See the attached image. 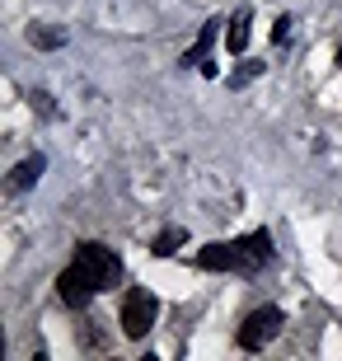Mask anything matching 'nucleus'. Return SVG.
<instances>
[{
	"instance_id": "nucleus-1",
	"label": "nucleus",
	"mask_w": 342,
	"mask_h": 361,
	"mask_svg": "<svg viewBox=\"0 0 342 361\" xmlns=\"http://www.w3.org/2000/svg\"><path fill=\"white\" fill-rule=\"evenodd\" d=\"M267 263H272V235H267V230L207 244V249L197 254V268H207V272H239V277H253V272H263Z\"/></svg>"
},
{
	"instance_id": "nucleus-7",
	"label": "nucleus",
	"mask_w": 342,
	"mask_h": 361,
	"mask_svg": "<svg viewBox=\"0 0 342 361\" xmlns=\"http://www.w3.org/2000/svg\"><path fill=\"white\" fill-rule=\"evenodd\" d=\"M249 24H253V14L249 10H235L230 14V28H225V47L235 56H244V47H249Z\"/></svg>"
},
{
	"instance_id": "nucleus-9",
	"label": "nucleus",
	"mask_w": 342,
	"mask_h": 361,
	"mask_svg": "<svg viewBox=\"0 0 342 361\" xmlns=\"http://www.w3.org/2000/svg\"><path fill=\"white\" fill-rule=\"evenodd\" d=\"M188 244V230H164V235H155V240H150V254L155 258H169L173 249H183Z\"/></svg>"
},
{
	"instance_id": "nucleus-12",
	"label": "nucleus",
	"mask_w": 342,
	"mask_h": 361,
	"mask_svg": "<svg viewBox=\"0 0 342 361\" xmlns=\"http://www.w3.org/2000/svg\"><path fill=\"white\" fill-rule=\"evenodd\" d=\"M338 71H342V47H338Z\"/></svg>"
},
{
	"instance_id": "nucleus-6",
	"label": "nucleus",
	"mask_w": 342,
	"mask_h": 361,
	"mask_svg": "<svg viewBox=\"0 0 342 361\" xmlns=\"http://www.w3.org/2000/svg\"><path fill=\"white\" fill-rule=\"evenodd\" d=\"M42 169H47V160H42V155H28V160H19L10 169V183L5 188H10V192H24V188H33L42 178Z\"/></svg>"
},
{
	"instance_id": "nucleus-3",
	"label": "nucleus",
	"mask_w": 342,
	"mask_h": 361,
	"mask_svg": "<svg viewBox=\"0 0 342 361\" xmlns=\"http://www.w3.org/2000/svg\"><path fill=\"white\" fill-rule=\"evenodd\" d=\"M281 324H286V314H281L276 305H258V310H249V314H244V324H239L235 343H239L244 352H263L267 343L281 334Z\"/></svg>"
},
{
	"instance_id": "nucleus-8",
	"label": "nucleus",
	"mask_w": 342,
	"mask_h": 361,
	"mask_svg": "<svg viewBox=\"0 0 342 361\" xmlns=\"http://www.w3.org/2000/svg\"><path fill=\"white\" fill-rule=\"evenodd\" d=\"M216 24L221 19H211V24H202V33H197V42L183 52V66H207V52H211V42H216Z\"/></svg>"
},
{
	"instance_id": "nucleus-4",
	"label": "nucleus",
	"mask_w": 342,
	"mask_h": 361,
	"mask_svg": "<svg viewBox=\"0 0 342 361\" xmlns=\"http://www.w3.org/2000/svg\"><path fill=\"white\" fill-rule=\"evenodd\" d=\"M159 314V300L150 291H141V286H132V291H122V310H118V324L127 338H145L150 334V324H155Z\"/></svg>"
},
{
	"instance_id": "nucleus-11",
	"label": "nucleus",
	"mask_w": 342,
	"mask_h": 361,
	"mask_svg": "<svg viewBox=\"0 0 342 361\" xmlns=\"http://www.w3.org/2000/svg\"><path fill=\"white\" fill-rule=\"evenodd\" d=\"M258 71H263V61H249V66H239L235 75H230V85H235V90H239V85H249L253 75H258Z\"/></svg>"
},
{
	"instance_id": "nucleus-10",
	"label": "nucleus",
	"mask_w": 342,
	"mask_h": 361,
	"mask_svg": "<svg viewBox=\"0 0 342 361\" xmlns=\"http://www.w3.org/2000/svg\"><path fill=\"white\" fill-rule=\"evenodd\" d=\"M28 42L33 47H61V33H52V28H28Z\"/></svg>"
},
{
	"instance_id": "nucleus-2",
	"label": "nucleus",
	"mask_w": 342,
	"mask_h": 361,
	"mask_svg": "<svg viewBox=\"0 0 342 361\" xmlns=\"http://www.w3.org/2000/svg\"><path fill=\"white\" fill-rule=\"evenodd\" d=\"M80 272H85V281H90L94 291H113L122 281V263H118V254L113 249H104V244H94V240H85V244H75V258H71Z\"/></svg>"
},
{
	"instance_id": "nucleus-5",
	"label": "nucleus",
	"mask_w": 342,
	"mask_h": 361,
	"mask_svg": "<svg viewBox=\"0 0 342 361\" xmlns=\"http://www.w3.org/2000/svg\"><path fill=\"white\" fill-rule=\"evenodd\" d=\"M56 295H61V305L85 310V305H90V295H99V291H94L90 281H85V272H80L75 263H71V268L61 272V277H56Z\"/></svg>"
}]
</instances>
